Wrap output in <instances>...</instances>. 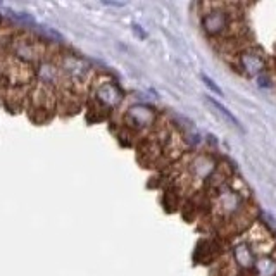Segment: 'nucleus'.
I'll list each match as a JSON object with an SVG mask.
<instances>
[{
    "instance_id": "nucleus-1",
    "label": "nucleus",
    "mask_w": 276,
    "mask_h": 276,
    "mask_svg": "<svg viewBox=\"0 0 276 276\" xmlns=\"http://www.w3.org/2000/svg\"><path fill=\"white\" fill-rule=\"evenodd\" d=\"M209 102H211V104H213V105H214V107H216V109H217V111H219V114H223V116H224V119H226V121H228V123L232 124V126L238 128V130H240V131H245V130H243V126H242V124H240V121H238V119H237V118H235V116H233L232 112L228 111V109H226V107H224V105H221V104H219V102L213 100V99H209Z\"/></svg>"
},
{
    "instance_id": "nucleus-2",
    "label": "nucleus",
    "mask_w": 276,
    "mask_h": 276,
    "mask_svg": "<svg viewBox=\"0 0 276 276\" xmlns=\"http://www.w3.org/2000/svg\"><path fill=\"white\" fill-rule=\"evenodd\" d=\"M204 81H205V85H207L211 90H213V92H216L217 95H223V92H221V88H219V86H216V83H214L211 78H207V76H204Z\"/></svg>"
}]
</instances>
